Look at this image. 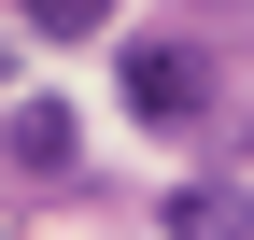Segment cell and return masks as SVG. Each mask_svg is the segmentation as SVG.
<instances>
[{
	"label": "cell",
	"mask_w": 254,
	"mask_h": 240,
	"mask_svg": "<svg viewBox=\"0 0 254 240\" xmlns=\"http://www.w3.org/2000/svg\"><path fill=\"white\" fill-rule=\"evenodd\" d=\"M113 14H127V0H14L28 43H113Z\"/></svg>",
	"instance_id": "obj_4"
},
{
	"label": "cell",
	"mask_w": 254,
	"mask_h": 240,
	"mask_svg": "<svg viewBox=\"0 0 254 240\" xmlns=\"http://www.w3.org/2000/svg\"><path fill=\"white\" fill-rule=\"evenodd\" d=\"M71 156H85V113H71V99H14V113H0V170H28V184H57Z\"/></svg>",
	"instance_id": "obj_2"
},
{
	"label": "cell",
	"mask_w": 254,
	"mask_h": 240,
	"mask_svg": "<svg viewBox=\"0 0 254 240\" xmlns=\"http://www.w3.org/2000/svg\"><path fill=\"white\" fill-rule=\"evenodd\" d=\"M0 85H14V28H0Z\"/></svg>",
	"instance_id": "obj_5"
},
{
	"label": "cell",
	"mask_w": 254,
	"mask_h": 240,
	"mask_svg": "<svg viewBox=\"0 0 254 240\" xmlns=\"http://www.w3.org/2000/svg\"><path fill=\"white\" fill-rule=\"evenodd\" d=\"M170 240H254V184H170Z\"/></svg>",
	"instance_id": "obj_3"
},
{
	"label": "cell",
	"mask_w": 254,
	"mask_h": 240,
	"mask_svg": "<svg viewBox=\"0 0 254 240\" xmlns=\"http://www.w3.org/2000/svg\"><path fill=\"white\" fill-rule=\"evenodd\" d=\"M113 71H127V113H141L155 141L212 127V43H184V28H141V43H127Z\"/></svg>",
	"instance_id": "obj_1"
}]
</instances>
